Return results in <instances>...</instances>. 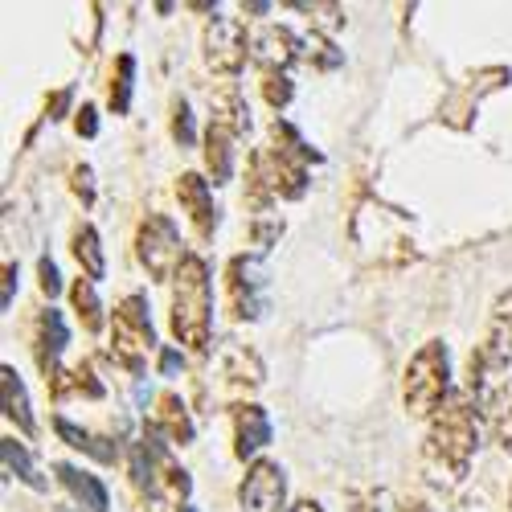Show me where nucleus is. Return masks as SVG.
I'll return each instance as SVG.
<instances>
[{
    "label": "nucleus",
    "mask_w": 512,
    "mask_h": 512,
    "mask_svg": "<svg viewBox=\"0 0 512 512\" xmlns=\"http://www.w3.org/2000/svg\"><path fill=\"white\" fill-rule=\"evenodd\" d=\"M263 95H267L271 107H287V103H291V82H287V74L267 70V74H263Z\"/></svg>",
    "instance_id": "bb28decb"
},
{
    "label": "nucleus",
    "mask_w": 512,
    "mask_h": 512,
    "mask_svg": "<svg viewBox=\"0 0 512 512\" xmlns=\"http://www.w3.org/2000/svg\"><path fill=\"white\" fill-rule=\"evenodd\" d=\"M37 275H41V291H46V295H58V291H62V279H58L54 259H41V263H37Z\"/></svg>",
    "instance_id": "7c9ffc66"
},
{
    "label": "nucleus",
    "mask_w": 512,
    "mask_h": 512,
    "mask_svg": "<svg viewBox=\"0 0 512 512\" xmlns=\"http://www.w3.org/2000/svg\"><path fill=\"white\" fill-rule=\"evenodd\" d=\"M58 512H70V508H58Z\"/></svg>",
    "instance_id": "e433bc0d"
},
{
    "label": "nucleus",
    "mask_w": 512,
    "mask_h": 512,
    "mask_svg": "<svg viewBox=\"0 0 512 512\" xmlns=\"http://www.w3.org/2000/svg\"><path fill=\"white\" fill-rule=\"evenodd\" d=\"M54 426H58V439H66L74 451H87V455H95L99 463H115V455H119V447H115V443L95 439L91 431H82V426H74L70 418H58Z\"/></svg>",
    "instance_id": "6ab92c4d"
},
{
    "label": "nucleus",
    "mask_w": 512,
    "mask_h": 512,
    "mask_svg": "<svg viewBox=\"0 0 512 512\" xmlns=\"http://www.w3.org/2000/svg\"><path fill=\"white\" fill-rule=\"evenodd\" d=\"M504 369H512V291L496 304L484 349H480V357H472V373H480V386H488Z\"/></svg>",
    "instance_id": "1a4fd4ad"
},
{
    "label": "nucleus",
    "mask_w": 512,
    "mask_h": 512,
    "mask_svg": "<svg viewBox=\"0 0 512 512\" xmlns=\"http://www.w3.org/2000/svg\"><path fill=\"white\" fill-rule=\"evenodd\" d=\"M173 136H177L185 148L193 144V115H189V103H185V99L173 107Z\"/></svg>",
    "instance_id": "cd10ccee"
},
{
    "label": "nucleus",
    "mask_w": 512,
    "mask_h": 512,
    "mask_svg": "<svg viewBox=\"0 0 512 512\" xmlns=\"http://www.w3.org/2000/svg\"><path fill=\"white\" fill-rule=\"evenodd\" d=\"M226 377L238 381V386H263V365H259V357H254V353L234 349V353H230V369H226Z\"/></svg>",
    "instance_id": "a878e982"
},
{
    "label": "nucleus",
    "mask_w": 512,
    "mask_h": 512,
    "mask_svg": "<svg viewBox=\"0 0 512 512\" xmlns=\"http://www.w3.org/2000/svg\"><path fill=\"white\" fill-rule=\"evenodd\" d=\"M226 291H230V312L238 320H263L267 316V291H271V275L267 263L254 259V254H238L226 271Z\"/></svg>",
    "instance_id": "6e6552de"
},
{
    "label": "nucleus",
    "mask_w": 512,
    "mask_h": 512,
    "mask_svg": "<svg viewBox=\"0 0 512 512\" xmlns=\"http://www.w3.org/2000/svg\"><path fill=\"white\" fill-rule=\"evenodd\" d=\"M496 439H500L504 451H512V398L496 410Z\"/></svg>",
    "instance_id": "c756f323"
},
{
    "label": "nucleus",
    "mask_w": 512,
    "mask_h": 512,
    "mask_svg": "<svg viewBox=\"0 0 512 512\" xmlns=\"http://www.w3.org/2000/svg\"><path fill=\"white\" fill-rule=\"evenodd\" d=\"M213 300H209V271L197 254L181 263L177 279H173V332L181 345H189L193 353L209 349V320H213Z\"/></svg>",
    "instance_id": "f03ea898"
},
{
    "label": "nucleus",
    "mask_w": 512,
    "mask_h": 512,
    "mask_svg": "<svg viewBox=\"0 0 512 512\" xmlns=\"http://www.w3.org/2000/svg\"><path fill=\"white\" fill-rule=\"evenodd\" d=\"M132 480L144 492V500L152 504V512H185L189 472L177 467V459L164 451L156 431L132 447Z\"/></svg>",
    "instance_id": "f257e3e1"
},
{
    "label": "nucleus",
    "mask_w": 512,
    "mask_h": 512,
    "mask_svg": "<svg viewBox=\"0 0 512 512\" xmlns=\"http://www.w3.org/2000/svg\"><path fill=\"white\" fill-rule=\"evenodd\" d=\"M58 476H62L66 492L87 512H107V488L99 484V476L82 472V467H74V463H58Z\"/></svg>",
    "instance_id": "f3484780"
},
{
    "label": "nucleus",
    "mask_w": 512,
    "mask_h": 512,
    "mask_svg": "<svg viewBox=\"0 0 512 512\" xmlns=\"http://www.w3.org/2000/svg\"><path fill=\"white\" fill-rule=\"evenodd\" d=\"M279 234H283V222H279V218H267V213H259V222H254V246H271Z\"/></svg>",
    "instance_id": "c85d7f7f"
},
{
    "label": "nucleus",
    "mask_w": 512,
    "mask_h": 512,
    "mask_svg": "<svg viewBox=\"0 0 512 512\" xmlns=\"http://www.w3.org/2000/svg\"><path fill=\"white\" fill-rule=\"evenodd\" d=\"M295 54H300V41H295L287 29H263L259 37H254V58H259L263 62V74L267 70H287L291 62H295Z\"/></svg>",
    "instance_id": "dca6fc26"
},
{
    "label": "nucleus",
    "mask_w": 512,
    "mask_h": 512,
    "mask_svg": "<svg viewBox=\"0 0 512 512\" xmlns=\"http://www.w3.org/2000/svg\"><path fill=\"white\" fill-rule=\"evenodd\" d=\"M95 132H99L95 107H82V111H78V136H95Z\"/></svg>",
    "instance_id": "473e14b6"
},
{
    "label": "nucleus",
    "mask_w": 512,
    "mask_h": 512,
    "mask_svg": "<svg viewBox=\"0 0 512 512\" xmlns=\"http://www.w3.org/2000/svg\"><path fill=\"white\" fill-rule=\"evenodd\" d=\"M66 320H62V312H41L37 320H33V357H37V365H41V373H46V381H54L58 377V357H62V349H66Z\"/></svg>",
    "instance_id": "f8f14e48"
},
{
    "label": "nucleus",
    "mask_w": 512,
    "mask_h": 512,
    "mask_svg": "<svg viewBox=\"0 0 512 512\" xmlns=\"http://www.w3.org/2000/svg\"><path fill=\"white\" fill-rule=\"evenodd\" d=\"M283 496H287V480H283V467L279 463H267L259 459L246 472L242 488H238V500H242V512H279L283 508Z\"/></svg>",
    "instance_id": "9b49d317"
},
{
    "label": "nucleus",
    "mask_w": 512,
    "mask_h": 512,
    "mask_svg": "<svg viewBox=\"0 0 512 512\" xmlns=\"http://www.w3.org/2000/svg\"><path fill=\"white\" fill-rule=\"evenodd\" d=\"M447 386H451V357H447V345L443 340H431L422 345L410 365H406V386H402V398H406V410L414 418H426L447 406Z\"/></svg>",
    "instance_id": "20e7f679"
},
{
    "label": "nucleus",
    "mask_w": 512,
    "mask_h": 512,
    "mask_svg": "<svg viewBox=\"0 0 512 512\" xmlns=\"http://www.w3.org/2000/svg\"><path fill=\"white\" fill-rule=\"evenodd\" d=\"M271 443V418L263 406H238L234 410V451L238 459L263 451Z\"/></svg>",
    "instance_id": "4468645a"
},
{
    "label": "nucleus",
    "mask_w": 512,
    "mask_h": 512,
    "mask_svg": "<svg viewBox=\"0 0 512 512\" xmlns=\"http://www.w3.org/2000/svg\"><path fill=\"white\" fill-rule=\"evenodd\" d=\"M304 189H308V168L287 160L283 152L263 148L259 156L250 160V185H246V193H250V201L259 209L271 205V201L304 197Z\"/></svg>",
    "instance_id": "39448f33"
},
{
    "label": "nucleus",
    "mask_w": 512,
    "mask_h": 512,
    "mask_svg": "<svg viewBox=\"0 0 512 512\" xmlns=\"http://www.w3.org/2000/svg\"><path fill=\"white\" fill-rule=\"evenodd\" d=\"M156 345L152 336V320H148V300L144 295H127V300L115 308V328H111V357L123 365L140 373L148 353Z\"/></svg>",
    "instance_id": "423d86ee"
},
{
    "label": "nucleus",
    "mask_w": 512,
    "mask_h": 512,
    "mask_svg": "<svg viewBox=\"0 0 512 512\" xmlns=\"http://www.w3.org/2000/svg\"><path fill=\"white\" fill-rule=\"evenodd\" d=\"M70 181H74V193H78L82 201H87V205L95 201V185H91V168H74V177H70Z\"/></svg>",
    "instance_id": "2f4dec72"
},
{
    "label": "nucleus",
    "mask_w": 512,
    "mask_h": 512,
    "mask_svg": "<svg viewBox=\"0 0 512 512\" xmlns=\"http://www.w3.org/2000/svg\"><path fill=\"white\" fill-rule=\"evenodd\" d=\"M160 369H164V373H177V369H181V353H177V349H164V353H160Z\"/></svg>",
    "instance_id": "72a5a7b5"
},
{
    "label": "nucleus",
    "mask_w": 512,
    "mask_h": 512,
    "mask_svg": "<svg viewBox=\"0 0 512 512\" xmlns=\"http://www.w3.org/2000/svg\"><path fill=\"white\" fill-rule=\"evenodd\" d=\"M70 300H74V312H78L82 328H87V332H99L103 328V308H99V295H95V283L91 279H78L74 291H70Z\"/></svg>",
    "instance_id": "b1692460"
},
{
    "label": "nucleus",
    "mask_w": 512,
    "mask_h": 512,
    "mask_svg": "<svg viewBox=\"0 0 512 512\" xmlns=\"http://www.w3.org/2000/svg\"><path fill=\"white\" fill-rule=\"evenodd\" d=\"M287 512H324L316 500H304V504H295V508H287Z\"/></svg>",
    "instance_id": "c9c22d12"
},
{
    "label": "nucleus",
    "mask_w": 512,
    "mask_h": 512,
    "mask_svg": "<svg viewBox=\"0 0 512 512\" xmlns=\"http://www.w3.org/2000/svg\"><path fill=\"white\" fill-rule=\"evenodd\" d=\"M205 62L218 74H238L246 62V29L238 17H213L205 25Z\"/></svg>",
    "instance_id": "9d476101"
},
{
    "label": "nucleus",
    "mask_w": 512,
    "mask_h": 512,
    "mask_svg": "<svg viewBox=\"0 0 512 512\" xmlns=\"http://www.w3.org/2000/svg\"><path fill=\"white\" fill-rule=\"evenodd\" d=\"M0 381H5V414L21 426L25 435H33V410H29V394H25V386H21L17 369L5 365V369H0Z\"/></svg>",
    "instance_id": "aec40b11"
},
{
    "label": "nucleus",
    "mask_w": 512,
    "mask_h": 512,
    "mask_svg": "<svg viewBox=\"0 0 512 512\" xmlns=\"http://www.w3.org/2000/svg\"><path fill=\"white\" fill-rule=\"evenodd\" d=\"M50 390H54V398H70V394H87V398H103V386H99V381H95L91 365H74L70 373H58V377L50 381Z\"/></svg>",
    "instance_id": "412c9836"
},
{
    "label": "nucleus",
    "mask_w": 512,
    "mask_h": 512,
    "mask_svg": "<svg viewBox=\"0 0 512 512\" xmlns=\"http://www.w3.org/2000/svg\"><path fill=\"white\" fill-rule=\"evenodd\" d=\"M234 140H238L234 127H226L218 119L209 123V132H205V164L213 173V185H226L230 173H234Z\"/></svg>",
    "instance_id": "2eb2a0df"
},
{
    "label": "nucleus",
    "mask_w": 512,
    "mask_h": 512,
    "mask_svg": "<svg viewBox=\"0 0 512 512\" xmlns=\"http://www.w3.org/2000/svg\"><path fill=\"white\" fill-rule=\"evenodd\" d=\"M74 259L82 263V271H87V279H103L107 259H103V246H99L95 226H82V230L74 234Z\"/></svg>",
    "instance_id": "4be33fe9"
},
{
    "label": "nucleus",
    "mask_w": 512,
    "mask_h": 512,
    "mask_svg": "<svg viewBox=\"0 0 512 512\" xmlns=\"http://www.w3.org/2000/svg\"><path fill=\"white\" fill-rule=\"evenodd\" d=\"M152 431H156V435H164V439H173V443H181V447L193 439V422H189L185 402H181L177 394H164V398L156 402Z\"/></svg>",
    "instance_id": "a211bd4d"
},
{
    "label": "nucleus",
    "mask_w": 512,
    "mask_h": 512,
    "mask_svg": "<svg viewBox=\"0 0 512 512\" xmlns=\"http://www.w3.org/2000/svg\"><path fill=\"white\" fill-rule=\"evenodd\" d=\"M13 287H17V267L9 263V267H5V308L13 304Z\"/></svg>",
    "instance_id": "f704fd0d"
},
{
    "label": "nucleus",
    "mask_w": 512,
    "mask_h": 512,
    "mask_svg": "<svg viewBox=\"0 0 512 512\" xmlns=\"http://www.w3.org/2000/svg\"><path fill=\"white\" fill-rule=\"evenodd\" d=\"M426 455L443 463L451 476H463L476 455V410L463 394H451L447 406L435 414L431 435H426Z\"/></svg>",
    "instance_id": "7ed1b4c3"
},
{
    "label": "nucleus",
    "mask_w": 512,
    "mask_h": 512,
    "mask_svg": "<svg viewBox=\"0 0 512 512\" xmlns=\"http://www.w3.org/2000/svg\"><path fill=\"white\" fill-rule=\"evenodd\" d=\"M136 254H140V263L148 267L152 279H177L181 263L189 259V254L181 250V234H177L173 218H164V213H148V218L140 222Z\"/></svg>",
    "instance_id": "0eeeda50"
},
{
    "label": "nucleus",
    "mask_w": 512,
    "mask_h": 512,
    "mask_svg": "<svg viewBox=\"0 0 512 512\" xmlns=\"http://www.w3.org/2000/svg\"><path fill=\"white\" fill-rule=\"evenodd\" d=\"M177 197H181V205H185V213L193 218V226H197L201 238H209L213 230H218V205H213L209 185H205L197 173H185V177L177 181Z\"/></svg>",
    "instance_id": "ddd939ff"
},
{
    "label": "nucleus",
    "mask_w": 512,
    "mask_h": 512,
    "mask_svg": "<svg viewBox=\"0 0 512 512\" xmlns=\"http://www.w3.org/2000/svg\"><path fill=\"white\" fill-rule=\"evenodd\" d=\"M0 455H5V472L9 476H17V480H25L29 488H46V480H41L37 476V467H33V459H29V451L17 443V439H5V443H0Z\"/></svg>",
    "instance_id": "5701e85b"
},
{
    "label": "nucleus",
    "mask_w": 512,
    "mask_h": 512,
    "mask_svg": "<svg viewBox=\"0 0 512 512\" xmlns=\"http://www.w3.org/2000/svg\"><path fill=\"white\" fill-rule=\"evenodd\" d=\"M132 87H136V58L132 54H119L115 62V82H111V107L123 115L127 103H132Z\"/></svg>",
    "instance_id": "393cba45"
}]
</instances>
